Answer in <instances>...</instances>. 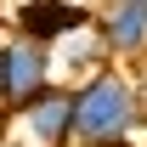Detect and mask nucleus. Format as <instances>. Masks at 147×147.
I'll list each match as a JSON object with an SVG mask.
<instances>
[{
    "mask_svg": "<svg viewBox=\"0 0 147 147\" xmlns=\"http://www.w3.org/2000/svg\"><path fill=\"white\" fill-rule=\"evenodd\" d=\"M6 28L23 40H34V45H62L68 34H79V28H91V0H11L6 6Z\"/></svg>",
    "mask_w": 147,
    "mask_h": 147,
    "instance_id": "nucleus-3",
    "label": "nucleus"
},
{
    "mask_svg": "<svg viewBox=\"0 0 147 147\" xmlns=\"http://www.w3.org/2000/svg\"><path fill=\"white\" fill-rule=\"evenodd\" d=\"M0 34H6V28H0Z\"/></svg>",
    "mask_w": 147,
    "mask_h": 147,
    "instance_id": "nucleus-6",
    "label": "nucleus"
},
{
    "mask_svg": "<svg viewBox=\"0 0 147 147\" xmlns=\"http://www.w3.org/2000/svg\"><path fill=\"white\" fill-rule=\"evenodd\" d=\"M108 62V51H102V40L91 34V28H79V34H68L62 45H51V68H57V85H79L85 74H96Z\"/></svg>",
    "mask_w": 147,
    "mask_h": 147,
    "instance_id": "nucleus-5",
    "label": "nucleus"
},
{
    "mask_svg": "<svg viewBox=\"0 0 147 147\" xmlns=\"http://www.w3.org/2000/svg\"><path fill=\"white\" fill-rule=\"evenodd\" d=\"M142 125H147V96L130 68L102 62L74 85V147H130Z\"/></svg>",
    "mask_w": 147,
    "mask_h": 147,
    "instance_id": "nucleus-1",
    "label": "nucleus"
},
{
    "mask_svg": "<svg viewBox=\"0 0 147 147\" xmlns=\"http://www.w3.org/2000/svg\"><path fill=\"white\" fill-rule=\"evenodd\" d=\"M51 85H57L51 51L6 28V34H0V113L28 108V102H34V96H45Z\"/></svg>",
    "mask_w": 147,
    "mask_h": 147,
    "instance_id": "nucleus-2",
    "label": "nucleus"
},
{
    "mask_svg": "<svg viewBox=\"0 0 147 147\" xmlns=\"http://www.w3.org/2000/svg\"><path fill=\"white\" fill-rule=\"evenodd\" d=\"M91 34L102 40L108 62H142L147 57V0H91Z\"/></svg>",
    "mask_w": 147,
    "mask_h": 147,
    "instance_id": "nucleus-4",
    "label": "nucleus"
}]
</instances>
